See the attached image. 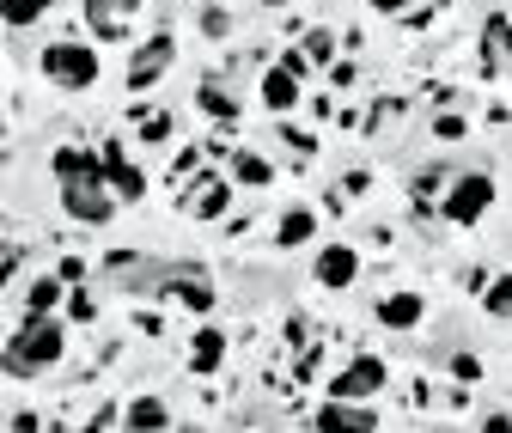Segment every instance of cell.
I'll use <instances>...</instances> for the list:
<instances>
[{"instance_id": "2", "label": "cell", "mask_w": 512, "mask_h": 433, "mask_svg": "<svg viewBox=\"0 0 512 433\" xmlns=\"http://www.w3.org/2000/svg\"><path fill=\"white\" fill-rule=\"evenodd\" d=\"M61 354H68V312H25L19 330L7 336V354H0V366H7V379H37L43 366H55Z\"/></svg>"}, {"instance_id": "23", "label": "cell", "mask_w": 512, "mask_h": 433, "mask_svg": "<svg viewBox=\"0 0 512 433\" xmlns=\"http://www.w3.org/2000/svg\"><path fill=\"white\" fill-rule=\"evenodd\" d=\"M196 110H202V116H220V122H238V98H232L214 74L196 86Z\"/></svg>"}, {"instance_id": "28", "label": "cell", "mask_w": 512, "mask_h": 433, "mask_svg": "<svg viewBox=\"0 0 512 433\" xmlns=\"http://www.w3.org/2000/svg\"><path fill=\"white\" fill-rule=\"evenodd\" d=\"M171 135H177V116H171V110L141 116V147H159V141H171Z\"/></svg>"}, {"instance_id": "10", "label": "cell", "mask_w": 512, "mask_h": 433, "mask_svg": "<svg viewBox=\"0 0 512 433\" xmlns=\"http://www.w3.org/2000/svg\"><path fill=\"white\" fill-rule=\"evenodd\" d=\"M311 421L324 427V433H372L378 409H372V397H324Z\"/></svg>"}, {"instance_id": "13", "label": "cell", "mask_w": 512, "mask_h": 433, "mask_svg": "<svg viewBox=\"0 0 512 433\" xmlns=\"http://www.w3.org/2000/svg\"><path fill=\"white\" fill-rule=\"evenodd\" d=\"M256 92H263L269 116H287L293 104H305V80H299V74H287L281 61H275V68H263V86H256Z\"/></svg>"}, {"instance_id": "27", "label": "cell", "mask_w": 512, "mask_h": 433, "mask_svg": "<svg viewBox=\"0 0 512 433\" xmlns=\"http://www.w3.org/2000/svg\"><path fill=\"white\" fill-rule=\"evenodd\" d=\"M464 135H470V116H464V110H439V116H433V141L452 147V141H464Z\"/></svg>"}, {"instance_id": "39", "label": "cell", "mask_w": 512, "mask_h": 433, "mask_svg": "<svg viewBox=\"0 0 512 433\" xmlns=\"http://www.w3.org/2000/svg\"><path fill=\"white\" fill-rule=\"evenodd\" d=\"M55 275L68 281V287H80V281H86V263H80V257H61V269H55Z\"/></svg>"}, {"instance_id": "34", "label": "cell", "mask_w": 512, "mask_h": 433, "mask_svg": "<svg viewBox=\"0 0 512 433\" xmlns=\"http://www.w3.org/2000/svg\"><path fill=\"white\" fill-rule=\"evenodd\" d=\"M452 379H458V385H476V379H482V360H476L470 348H458V354H452Z\"/></svg>"}, {"instance_id": "12", "label": "cell", "mask_w": 512, "mask_h": 433, "mask_svg": "<svg viewBox=\"0 0 512 433\" xmlns=\"http://www.w3.org/2000/svg\"><path fill=\"white\" fill-rule=\"evenodd\" d=\"M360 281V251L354 244H317V287L324 293H348Z\"/></svg>"}, {"instance_id": "33", "label": "cell", "mask_w": 512, "mask_h": 433, "mask_svg": "<svg viewBox=\"0 0 512 433\" xmlns=\"http://www.w3.org/2000/svg\"><path fill=\"white\" fill-rule=\"evenodd\" d=\"M122 415H128V403H98L92 421H86V433H110V427H122Z\"/></svg>"}, {"instance_id": "32", "label": "cell", "mask_w": 512, "mask_h": 433, "mask_svg": "<svg viewBox=\"0 0 512 433\" xmlns=\"http://www.w3.org/2000/svg\"><path fill=\"white\" fill-rule=\"evenodd\" d=\"M202 37L208 43H226L232 37V13L226 7H202Z\"/></svg>"}, {"instance_id": "9", "label": "cell", "mask_w": 512, "mask_h": 433, "mask_svg": "<svg viewBox=\"0 0 512 433\" xmlns=\"http://www.w3.org/2000/svg\"><path fill=\"white\" fill-rule=\"evenodd\" d=\"M98 159H104V177H110V190L122 196V208H135V202H147V171L122 153V135H110L104 147H98Z\"/></svg>"}, {"instance_id": "15", "label": "cell", "mask_w": 512, "mask_h": 433, "mask_svg": "<svg viewBox=\"0 0 512 433\" xmlns=\"http://www.w3.org/2000/svg\"><path fill=\"white\" fill-rule=\"evenodd\" d=\"M372 318H378L384 330H415V324L427 318V299H421V293H384V299L372 305Z\"/></svg>"}, {"instance_id": "29", "label": "cell", "mask_w": 512, "mask_h": 433, "mask_svg": "<svg viewBox=\"0 0 512 433\" xmlns=\"http://www.w3.org/2000/svg\"><path fill=\"white\" fill-rule=\"evenodd\" d=\"M281 147H293L299 159H317V147H324V141H317L311 129H293V122H281Z\"/></svg>"}, {"instance_id": "26", "label": "cell", "mask_w": 512, "mask_h": 433, "mask_svg": "<svg viewBox=\"0 0 512 433\" xmlns=\"http://www.w3.org/2000/svg\"><path fill=\"white\" fill-rule=\"evenodd\" d=\"M482 312H488V318H500V324H512V275H494V281H488Z\"/></svg>"}, {"instance_id": "19", "label": "cell", "mask_w": 512, "mask_h": 433, "mask_svg": "<svg viewBox=\"0 0 512 433\" xmlns=\"http://www.w3.org/2000/svg\"><path fill=\"white\" fill-rule=\"evenodd\" d=\"M311 238H317V214L311 208H287L275 220V238L269 244H275V251H299V244H311Z\"/></svg>"}, {"instance_id": "35", "label": "cell", "mask_w": 512, "mask_h": 433, "mask_svg": "<svg viewBox=\"0 0 512 433\" xmlns=\"http://www.w3.org/2000/svg\"><path fill=\"white\" fill-rule=\"evenodd\" d=\"M354 80H360V68H354V55H336V61H330V86H336V92H348Z\"/></svg>"}, {"instance_id": "11", "label": "cell", "mask_w": 512, "mask_h": 433, "mask_svg": "<svg viewBox=\"0 0 512 433\" xmlns=\"http://www.w3.org/2000/svg\"><path fill=\"white\" fill-rule=\"evenodd\" d=\"M384 379H391V366H384L378 354H354L342 373L330 379V391H324V397H378V391H384Z\"/></svg>"}, {"instance_id": "8", "label": "cell", "mask_w": 512, "mask_h": 433, "mask_svg": "<svg viewBox=\"0 0 512 433\" xmlns=\"http://www.w3.org/2000/svg\"><path fill=\"white\" fill-rule=\"evenodd\" d=\"M80 13H86V31H92L98 43H128L141 0H80Z\"/></svg>"}, {"instance_id": "21", "label": "cell", "mask_w": 512, "mask_h": 433, "mask_svg": "<svg viewBox=\"0 0 512 433\" xmlns=\"http://www.w3.org/2000/svg\"><path fill=\"white\" fill-rule=\"evenodd\" d=\"M61 305H68V281L61 275H37L25 287V312H61Z\"/></svg>"}, {"instance_id": "18", "label": "cell", "mask_w": 512, "mask_h": 433, "mask_svg": "<svg viewBox=\"0 0 512 433\" xmlns=\"http://www.w3.org/2000/svg\"><path fill=\"white\" fill-rule=\"evenodd\" d=\"M506 31H512V13H488L482 19V74L488 80L506 68Z\"/></svg>"}, {"instance_id": "20", "label": "cell", "mask_w": 512, "mask_h": 433, "mask_svg": "<svg viewBox=\"0 0 512 433\" xmlns=\"http://www.w3.org/2000/svg\"><path fill=\"white\" fill-rule=\"evenodd\" d=\"M122 427L128 433H159V427H171V403L165 397H135L128 415H122Z\"/></svg>"}, {"instance_id": "43", "label": "cell", "mask_w": 512, "mask_h": 433, "mask_svg": "<svg viewBox=\"0 0 512 433\" xmlns=\"http://www.w3.org/2000/svg\"><path fill=\"white\" fill-rule=\"evenodd\" d=\"M305 104H311V116H317V122H330V116H336V98H324V92L305 98Z\"/></svg>"}, {"instance_id": "45", "label": "cell", "mask_w": 512, "mask_h": 433, "mask_svg": "<svg viewBox=\"0 0 512 433\" xmlns=\"http://www.w3.org/2000/svg\"><path fill=\"white\" fill-rule=\"evenodd\" d=\"M135 263H141L135 251H110V257H104V269H116V275H122V269H135Z\"/></svg>"}, {"instance_id": "46", "label": "cell", "mask_w": 512, "mask_h": 433, "mask_svg": "<svg viewBox=\"0 0 512 433\" xmlns=\"http://www.w3.org/2000/svg\"><path fill=\"white\" fill-rule=\"evenodd\" d=\"M488 281H494L488 269H470V275H464V287H470V293H488Z\"/></svg>"}, {"instance_id": "3", "label": "cell", "mask_w": 512, "mask_h": 433, "mask_svg": "<svg viewBox=\"0 0 512 433\" xmlns=\"http://www.w3.org/2000/svg\"><path fill=\"white\" fill-rule=\"evenodd\" d=\"M37 68H43V80L55 86V92H92L98 86V49H86V43H49V49H37Z\"/></svg>"}, {"instance_id": "41", "label": "cell", "mask_w": 512, "mask_h": 433, "mask_svg": "<svg viewBox=\"0 0 512 433\" xmlns=\"http://www.w3.org/2000/svg\"><path fill=\"white\" fill-rule=\"evenodd\" d=\"M281 336H287V348H305V336H311V330H305V318H287V330H281Z\"/></svg>"}, {"instance_id": "1", "label": "cell", "mask_w": 512, "mask_h": 433, "mask_svg": "<svg viewBox=\"0 0 512 433\" xmlns=\"http://www.w3.org/2000/svg\"><path fill=\"white\" fill-rule=\"evenodd\" d=\"M49 171L61 183V214H68L74 226H110L122 196L110 190V177H104V159L86 153V147H55L49 153Z\"/></svg>"}, {"instance_id": "25", "label": "cell", "mask_w": 512, "mask_h": 433, "mask_svg": "<svg viewBox=\"0 0 512 433\" xmlns=\"http://www.w3.org/2000/svg\"><path fill=\"white\" fill-rule=\"evenodd\" d=\"M49 7H55V0H0V19H7V31H25V25H37Z\"/></svg>"}, {"instance_id": "44", "label": "cell", "mask_w": 512, "mask_h": 433, "mask_svg": "<svg viewBox=\"0 0 512 433\" xmlns=\"http://www.w3.org/2000/svg\"><path fill=\"white\" fill-rule=\"evenodd\" d=\"M372 13H384V19H397V13H409V0H366Z\"/></svg>"}, {"instance_id": "5", "label": "cell", "mask_w": 512, "mask_h": 433, "mask_svg": "<svg viewBox=\"0 0 512 433\" xmlns=\"http://www.w3.org/2000/svg\"><path fill=\"white\" fill-rule=\"evenodd\" d=\"M226 208H232V171L202 165V171H189V177H183L177 214H189V220H220Z\"/></svg>"}, {"instance_id": "31", "label": "cell", "mask_w": 512, "mask_h": 433, "mask_svg": "<svg viewBox=\"0 0 512 433\" xmlns=\"http://www.w3.org/2000/svg\"><path fill=\"white\" fill-rule=\"evenodd\" d=\"M61 312H68V324H92V318H98V299H92L86 287H74V293H68V305H61Z\"/></svg>"}, {"instance_id": "22", "label": "cell", "mask_w": 512, "mask_h": 433, "mask_svg": "<svg viewBox=\"0 0 512 433\" xmlns=\"http://www.w3.org/2000/svg\"><path fill=\"white\" fill-rule=\"evenodd\" d=\"M403 116H409V98L384 92V98H372V110H366V122H360V129H366V135H384V129H397Z\"/></svg>"}, {"instance_id": "6", "label": "cell", "mask_w": 512, "mask_h": 433, "mask_svg": "<svg viewBox=\"0 0 512 433\" xmlns=\"http://www.w3.org/2000/svg\"><path fill=\"white\" fill-rule=\"evenodd\" d=\"M171 61H177V31L171 25H159L135 55H128V74H122V86L128 92H153L165 74H171Z\"/></svg>"}, {"instance_id": "30", "label": "cell", "mask_w": 512, "mask_h": 433, "mask_svg": "<svg viewBox=\"0 0 512 433\" xmlns=\"http://www.w3.org/2000/svg\"><path fill=\"white\" fill-rule=\"evenodd\" d=\"M317 366H324V342H305V348H299V366H293V385H311Z\"/></svg>"}, {"instance_id": "24", "label": "cell", "mask_w": 512, "mask_h": 433, "mask_svg": "<svg viewBox=\"0 0 512 433\" xmlns=\"http://www.w3.org/2000/svg\"><path fill=\"white\" fill-rule=\"evenodd\" d=\"M299 49L311 55V68H330V61L342 55V37H336V31H324V25H317V31H305V37H299Z\"/></svg>"}, {"instance_id": "37", "label": "cell", "mask_w": 512, "mask_h": 433, "mask_svg": "<svg viewBox=\"0 0 512 433\" xmlns=\"http://www.w3.org/2000/svg\"><path fill=\"white\" fill-rule=\"evenodd\" d=\"M281 68H287V74H299V80H305V74H311V55H305V49H287V55H281Z\"/></svg>"}, {"instance_id": "16", "label": "cell", "mask_w": 512, "mask_h": 433, "mask_svg": "<svg viewBox=\"0 0 512 433\" xmlns=\"http://www.w3.org/2000/svg\"><path fill=\"white\" fill-rule=\"evenodd\" d=\"M226 171H232L238 190H269V183H275V165L256 153V147H232L226 153Z\"/></svg>"}, {"instance_id": "40", "label": "cell", "mask_w": 512, "mask_h": 433, "mask_svg": "<svg viewBox=\"0 0 512 433\" xmlns=\"http://www.w3.org/2000/svg\"><path fill=\"white\" fill-rule=\"evenodd\" d=\"M19 257H25V251H19V244H13V238H7V251H0V275H7V281H13V275H19Z\"/></svg>"}, {"instance_id": "47", "label": "cell", "mask_w": 512, "mask_h": 433, "mask_svg": "<svg viewBox=\"0 0 512 433\" xmlns=\"http://www.w3.org/2000/svg\"><path fill=\"white\" fill-rule=\"evenodd\" d=\"M263 7H299V0H263Z\"/></svg>"}, {"instance_id": "4", "label": "cell", "mask_w": 512, "mask_h": 433, "mask_svg": "<svg viewBox=\"0 0 512 433\" xmlns=\"http://www.w3.org/2000/svg\"><path fill=\"white\" fill-rule=\"evenodd\" d=\"M488 208H494V177L488 171H458L452 183H445V196H439V220L445 226H476Z\"/></svg>"}, {"instance_id": "36", "label": "cell", "mask_w": 512, "mask_h": 433, "mask_svg": "<svg viewBox=\"0 0 512 433\" xmlns=\"http://www.w3.org/2000/svg\"><path fill=\"white\" fill-rule=\"evenodd\" d=\"M202 159H208V147H183V153L171 159V177H189V171H202Z\"/></svg>"}, {"instance_id": "17", "label": "cell", "mask_w": 512, "mask_h": 433, "mask_svg": "<svg viewBox=\"0 0 512 433\" xmlns=\"http://www.w3.org/2000/svg\"><path fill=\"white\" fill-rule=\"evenodd\" d=\"M452 177H458L452 165H427V171H415V177H409V202H415V214H439V190H445Z\"/></svg>"}, {"instance_id": "7", "label": "cell", "mask_w": 512, "mask_h": 433, "mask_svg": "<svg viewBox=\"0 0 512 433\" xmlns=\"http://www.w3.org/2000/svg\"><path fill=\"white\" fill-rule=\"evenodd\" d=\"M159 299H177L183 312H196V318H208L214 305H220L208 269H196V263H171V269H159Z\"/></svg>"}, {"instance_id": "38", "label": "cell", "mask_w": 512, "mask_h": 433, "mask_svg": "<svg viewBox=\"0 0 512 433\" xmlns=\"http://www.w3.org/2000/svg\"><path fill=\"white\" fill-rule=\"evenodd\" d=\"M366 190H372V171H348L342 177V196H366Z\"/></svg>"}, {"instance_id": "14", "label": "cell", "mask_w": 512, "mask_h": 433, "mask_svg": "<svg viewBox=\"0 0 512 433\" xmlns=\"http://www.w3.org/2000/svg\"><path fill=\"white\" fill-rule=\"evenodd\" d=\"M220 366H226V330L202 324L196 336H189V373H196V379H214Z\"/></svg>"}, {"instance_id": "42", "label": "cell", "mask_w": 512, "mask_h": 433, "mask_svg": "<svg viewBox=\"0 0 512 433\" xmlns=\"http://www.w3.org/2000/svg\"><path fill=\"white\" fill-rule=\"evenodd\" d=\"M482 433H512V415H506V409H494V415H482Z\"/></svg>"}]
</instances>
